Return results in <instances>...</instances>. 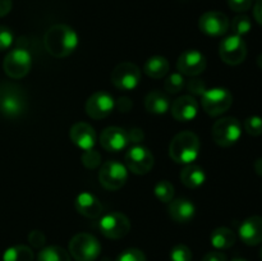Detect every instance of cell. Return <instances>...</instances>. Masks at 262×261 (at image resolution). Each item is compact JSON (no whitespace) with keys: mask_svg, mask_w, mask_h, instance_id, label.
<instances>
[{"mask_svg":"<svg viewBox=\"0 0 262 261\" xmlns=\"http://www.w3.org/2000/svg\"><path fill=\"white\" fill-rule=\"evenodd\" d=\"M78 35L67 25H54L43 36V45L46 51L54 58H67L78 46Z\"/></svg>","mask_w":262,"mask_h":261,"instance_id":"cell-1","label":"cell"},{"mask_svg":"<svg viewBox=\"0 0 262 261\" xmlns=\"http://www.w3.org/2000/svg\"><path fill=\"white\" fill-rule=\"evenodd\" d=\"M200 138L191 130H184L173 137L169 145V156L178 164H192L200 155Z\"/></svg>","mask_w":262,"mask_h":261,"instance_id":"cell-2","label":"cell"},{"mask_svg":"<svg viewBox=\"0 0 262 261\" xmlns=\"http://www.w3.org/2000/svg\"><path fill=\"white\" fill-rule=\"evenodd\" d=\"M27 109V95L22 87L3 82L0 83V114L5 118H19Z\"/></svg>","mask_w":262,"mask_h":261,"instance_id":"cell-3","label":"cell"},{"mask_svg":"<svg viewBox=\"0 0 262 261\" xmlns=\"http://www.w3.org/2000/svg\"><path fill=\"white\" fill-rule=\"evenodd\" d=\"M69 253L76 261H95L101 253V245L95 235L78 233L69 242Z\"/></svg>","mask_w":262,"mask_h":261,"instance_id":"cell-4","label":"cell"},{"mask_svg":"<svg viewBox=\"0 0 262 261\" xmlns=\"http://www.w3.org/2000/svg\"><path fill=\"white\" fill-rule=\"evenodd\" d=\"M211 136L217 146L230 147L235 145L242 136V124L234 117L222 118L212 125Z\"/></svg>","mask_w":262,"mask_h":261,"instance_id":"cell-5","label":"cell"},{"mask_svg":"<svg viewBox=\"0 0 262 261\" xmlns=\"http://www.w3.org/2000/svg\"><path fill=\"white\" fill-rule=\"evenodd\" d=\"M202 109L210 117H219L229 110L233 104V96L229 90L224 87H214L202 95Z\"/></svg>","mask_w":262,"mask_h":261,"instance_id":"cell-6","label":"cell"},{"mask_svg":"<svg viewBox=\"0 0 262 261\" xmlns=\"http://www.w3.org/2000/svg\"><path fill=\"white\" fill-rule=\"evenodd\" d=\"M32 66V56L25 48H15L5 55L3 68L5 74L13 79H20L27 76Z\"/></svg>","mask_w":262,"mask_h":261,"instance_id":"cell-7","label":"cell"},{"mask_svg":"<svg viewBox=\"0 0 262 261\" xmlns=\"http://www.w3.org/2000/svg\"><path fill=\"white\" fill-rule=\"evenodd\" d=\"M128 179V169L124 164L117 160L104 163L99 171V181L107 191H118L125 184Z\"/></svg>","mask_w":262,"mask_h":261,"instance_id":"cell-8","label":"cell"},{"mask_svg":"<svg viewBox=\"0 0 262 261\" xmlns=\"http://www.w3.org/2000/svg\"><path fill=\"white\" fill-rule=\"evenodd\" d=\"M99 229L109 240H122L129 233L130 222L123 212L113 211L100 217Z\"/></svg>","mask_w":262,"mask_h":261,"instance_id":"cell-9","label":"cell"},{"mask_svg":"<svg viewBox=\"0 0 262 261\" xmlns=\"http://www.w3.org/2000/svg\"><path fill=\"white\" fill-rule=\"evenodd\" d=\"M125 168L136 176H145L154 168L152 153L142 145H135L127 151L124 156Z\"/></svg>","mask_w":262,"mask_h":261,"instance_id":"cell-10","label":"cell"},{"mask_svg":"<svg viewBox=\"0 0 262 261\" xmlns=\"http://www.w3.org/2000/svg\"><path fill=\"white\" fill-rule=\"evenodd\" d=\"M112 83L122 91H133L141 82V69L130 61L120 63L110 74Z\"/></svg>","mask_w":262,"mask_h":261,"instance_id":"cell-11","label":"cell"},{"mask_svg":"<svg viewBox=\"0 0 262 261\" xmlns=\"http://www.w3.org/2000/svg\"><path fill=\"white\" fill-rule=\"evenodd\" d=\"M219 55L228 66H238L243 63L247 56V45L241 36L230 35L220 42Z\"/></svg>","mask_w":262,"mask_h":261,"instance_id":"cell-12","label":"cell"},{"mask_svg":"<svg viewBox=\"0 0 262 261\" xmlns=\"http://www.w3.org/2000/svg\"><path fill=\"white\" fill-rule=\"evenodd\" d=\"M115 109V100L109 92L106 91H97L92 94L87 99L84 110L86 114L92 119H104L109 117Z\"/></svg>","mask_w":262,"mask_h":261,"instance_id":"cell-13","label":"cell"},{"mask_svg":"<svg viewBox=\"0 0 262 261\" xmlns=\"http://www.w3.org/2000/svg\"><path fill=\"white\" fill-rule=\"evenodd\" d=\"M177 68L181 74L196 77L204 73V71L206 69V58L199 50L189 49V50L183 51L179 55L178 61H177Z\"/></svg>","mask_w":262,"mask_h":261,"instance_id":"cell-14","label":"cell"},{"mask_svg":"<svg viewBox=\"0 0 262 261\" xmlns=\"http://www.w3.org/2000/svg\"><path fill=\"white\" fill-rule=\"evenodd\" d=\"M199 28L205 35L219 37L229 30V19L222 12H206L200 17Z\"/></svg>","mask_w":262,"mask_h":261,"instance_id":"cell-15","label":"cell"},{"mask_svg":"<svg viewBox=\"0 0 262 261\" xmlns=\"http://www.w3.org/2000/svg\"><path fill=\"white\" fill-rule=\"evenodd\" d=\"M99 141L101 147L109 153H119L129 145L127 130L124 128L115 127V125L105 128L100 133Z\"/></svg>","mask_w":262,"mask_h":261,"instance_id":"cell-16","label":"cell"},{"mask_svg":"<svg viewBox=\"0 0 262 261\" xmlns=\"http://www.w3.org/2000/svg\"><path fill=\"white\" fill-rule=\"evenodd\" d=\"M171 117L178 122H191L197 117L199 102L191 95H183L174 100L170 104Z\"/></svg>","mask_w":262,"mask_h":261,"instance_id":"cell-17","label":"cell"},{"mask_svg":"<svg viewBox=\"0 0 262 261\" xmlns=\"http://www.w3.org/2000/svg\"><path fill=\"white\" fill-rule=\"evenodd\" d=\"M69 137L77 147L83 151L94 148L97 142L96 130L94 129L91 124L86 122L74 123L69 130Z\"/></svg>","mask_w":262,"mask_h":261,"instance_id":"cell-18","label":"cell"},{"mask_svg":"<svg viewBox=\"0 0 262 261\" xmlns=\"http://www.w3.org/2000/svg\"><path fill=\"white\" fill-rule=\"evenodd\" d=\"M74 207L78 214L84 217H89V219H97L101 216L102 211H104L101 201L90 192H81L76 197Z\"/></svg>","mask_w":262,"mask_h":261,"instance_id":"cell-19","label":"cell"},{"mask_svg":"<svg viewBox=\"0 0 262 261\" xmlns=\"http://www.w3.org/2000/svg\"><path fill=\"white\" fill-rule=\"evenodd\" d=\"M239 238L247 246H257L262 242V217L250 216L239 225Z\"/></svg>","mask_w":262,"mask_h":261,"instance_id":"cell-20","label":"cell"},{"mask_svg":"<svg viewBox=\"0 0 262 261\" xmlns=\"http://www.w3.org/2000/svg\"><path fill=\"white\" fill-rule=\"evenodd\" d=\"M168 211L174 222L179 224H187L193 220L196 215V206L193 202L187 199H176L170 201Z\"/></svg>","mask_w":262,"mask_h":261,"instance_id":"cell-21","label":"cell"},{"mask_svg":"<svg viewBox=\"0 0 262 261\" xmlns=\"http://www.w3.org/2000/svg\"><path fill=\"white\" fill-rule=\"evenodd\" d=\"M145 107L151 114L161 115L169 112V109H170V101H169V97L164 92L155 90V91H151L146 95Z\"/></svg>","mask_w":262,"mask_h":261,"instance_id":"cell-22","label":"cell"},{"mask_svg":"<svg viewBox=\"0 0 262 261\" xmlns=\"http://www.w3.org/2000/svg\"><path fill=\"white\" fill-rule=\"evenodd\" d=\"M179 179H181L182 184L186 186L187 188H197L205 183L206 176H205V170L201 166L194 165V164H187L182 169Z\"/></svg>","mask_w":262,"mask_h":261,"instance_id":"cell-23","label":"cell"},{"mask_svg":"<svg viewBox=\"0 0 262 261\" xmlns=\"http://www.w3.org/2000/svg\"><path fill=\"white\" fill-rule=\"evenodd\" d=\"M143 72L154 79L164 78L169 73V61L165 56L155 55L146 60Z\"/></svg>","mask_w":262,"mask_h":261,"instance_id":"cell-24","label":"cell"},{"mask_svg":"<svg viewBox=\"0 0 262 261\" xmlns=\"http://www.w3.org/2000/svg\"><path fill=\"white\" fill-rule=\"evenodd\" d=\"M210 241H211V245L216 250H228V248L234 246L235 241H237V235L229 228L219 227L211 233Z\"/></svg>","mask_w":262,"mask_h":261,"instance_id":"cell-25","label":"cell"},{"mask_svg":"<svg viewBox=\"0 0 262 261\" xmlns=\"http://www.w3.org/2000/svg\"><path fill=\"white\" fill-rule=\"evenodd\" d=\"M35 253L32 248L25 245L12 246L3 253V261H33Z\"/></svg>","mask_w":262,"mask_h":261,"instance_id":"cell-26","label":"cell"},{"mask_svg":"<svg viewBox=\"0 0 262 261\" xmlns=\"http://www.w3.org/2000/svg\"><path fill=\"white\" fill-rule=\"evenodd\" d=\"M37 261H71V256L60 246H46L38 252Z\"/></svg>","mask_w":262,"mask_h":261,"instance_id":"cell-27","label":"cell"},{"mask_svg":"<svg viewBox=\"0 0 262 261\" xmlns=\"http://www.w3.org/2000/svg\"><path fill=\"white\" fill-rule=\"evenodd\" d=\"M154 193H155L156 199L161 202H170L174 197V186L166 179L159 181L156 183L155 188H154Z\"/></svg>","mask_w":262,"mask_h":261,"instance_id":"cell-28","label":"cell"},{"mask_svg":"<svg viewBox=\"0 0 262 261\" xmlns=\"http://www.w3.org/2000/svg\"><path fill=\"white\" fill-rule=\"evenodd\" d=\"M184 86H186V81H184L183 74L181 73L169 74L168 78L164 82V89L169 94H178L183 90Z\"/></svg>","mask_w":262,"mask_h":261,"instance_id":"cell-29","label":"cell"},{"mask_svg":"<svg viewBox=\"0 0 262 261\" xmlns=\"http://www.w3.org/2000/svg\"><path fill=\"white\" fill-rule=\"evenodd\" d=\"M251 28H252V23H251V19L247 15L241 14L234 17V19H233L232 30L233 32H234V35L242 37V36L247 35V33L250 32Z\"/></svg>","mask_w":262,"mask_h":261,"instance_id":"cell-30","label":"cell"},{"mask_svg":"<svg viewBox=\"0 0 262 261\" xmlns=\"http://www.w3.org/2000/svg\"><path fill=\"white\" fill-rule=\"evenodd\" d=\"M81 159L82 164H83L84 168L87 169H96L97 166L101 164V155H100V153H97L96 150H94V148L83 151Z\"/></svg>","mask_w":262,"mask_h":261,"instance_id":"cell-31","label":"cell"},{"mask_svg":"<svg viewBox=\"0 0 262 261\" xmlns=\"http://www.w3.org/2000/svg\"><path fill=\"white\" fill-rule=\"evenodd\" d=\"M245 130L250 136L257 137V136L262 135V118L257 117V115H252V117L247 118L245 120Z\"/></svg>","mask_w":262,"mask_h":261,"instance_id":"cell-32","label":"cell"},{"mask_svg":"<svg viewBox=\"0 0 262 261\" xmlns=\"http://www.w3.org/2000/svg\"><path fill=\"white\" fill-rule=\"evenodd\" d=\"M170 261H192V252L186 245H176L170 251Z\"/></svg>","mask_w":262,"mask_h":261,"instance_id":"cell-33","label":"cell"},{"mask_svg":"<svg viewBox=\"0 0 262 261\" xmlns=\"http://www.w3.org/2000/svg\"><path fill=\"white\" fill-rule=\"evenodd\" d=\"M115 261H146L145 253L138 248H128V250L123 251Z\"/></svg>","mask_w":262,"mask_h":261,"instance_id":"cell-34","label":"cell"},{"mask_svg":"<svg viewBox=\"0 0 262 261\" xmlns=\"http://www.w3.org/2000/svg\"><path fill=\"white\" fill-rule=\"evenodd\" d=\"M187 91L191 94V96H202L206 91V84L200 78H191L186 83Z\"/></svg>","mask_w":262,"mask_h":261,"instance_id":"cell-35","label":"cell"},{"mask_svg":"<svg viewBox=\"0 0 262 261\" xmlns=\"http://www.w3.org/2000/svg\"><path fill=\"white\" fill-rule=\"evenodd\" d=\"M14 41L13 32L5 26H0V51H4L12 46Z\"/></svg>","mask_w":262,"mask_h":261,"instance_id":"cell-36","label":"cell"},{"mask_svg":"<svg viewBox=\"0 0 262 261\" xmlns=\"http://www.w3.org/2000/svg\"><path fill=\"white\" fill-rule=\"evenodd\" d=\"M28 243L32 246L33 248H43L45 247V243H46V237L41 230H32V232L28 234Z\"/></svg>","mask_w":262,"mask_h":261,"instance_id":"cell-37","label":"cell"},{"mask_svg":"<svg viewBox=\"0 0 262 261\" xmlns=\"http://www.w3.org/2000/svg\"><path fill=\"white\" fill-rule=\"evenodd\" d=\"M252 4V0H228V5L232 10L237 13H243L248 10Z\"/></svg>","mask_w":262,"mask_h":261,"instance_id":"cell-38","label":"cell"},{"mask_svg":"<svg viewBox=\"0 0 262 261\" xmlns=\"http://www.w3.org/2000/svg\"><path fill=\"white\" fill-rule=\"evenodd\" d=\"M128 140H129V143H133V145H140L143 140H145V133H143L142 129L140 128H133L128 132Z\"/></svg>","mask_w":262,"mask_h":261,"instance_id":"cell-39","label":"cell"},{"mask_svg":"<svg viewBox=\"0 0 262 261\" xmlns=\"http://www.w3.org/2000/svg\"><path fill=\"white\" fill-rule=\"evenodd\" d=\"M132 101H130V99H128V97H120V99H118L117 101H115V107H117L120 113H128L132 109Z\"/></svg>","mask_w":262,"mask_h":261,"instance_id":"cell-40","label":"cell"},{"mask_svg":"<svg viewBox=\"0 0 262 261\" xmlns=\"http://www.w3.org/2000/svg\"><path fill=\"white\" fill-rule=\"evenodd\" d=\"M202 261H227V256L219 251H212V252L206 253Z\"/></svg>","mask_w":262,"mask_h":261,"instance_id":"cell-41","label":"cell"},{"mask_svg":"<svg viewBox=\"0 0 262 261\" xmlns=\"http://www.w3.org/2000/svg\"><path fill=\"white\" fill-rule=\"evenodd\" d=\"M12 0H0V18L5 17L12 10Z\"/></svg>","mask_w":262,"mask_h":261,"instance_id":"cell-42","label":"cell"},{"mask_svg":"<svg viewBox=\"0 0 262 261\" xmlns=\"http://www.w3.org/2000/svg\"><path fill=\"white\" fill-rule=\"evenodd\" d=\"M253 15H255V19L257 20V23H260L262 26V0H257L253 8Z\"/></svg>","mask_w":262,"mask_h":261,"instance_id":"cell-43","label":"cell"},{"mask_svg":"<svg viewBox=\"0 0 262 261\" xmlns=\"http://www.w3.org/2000/svg\"><path fill=\"white\" fill-rule=\"evenodd\" d=\"M255 171L258 176L262 177V158L257 159V160L255 161Z\"/></svg>","mask_w":262,"mask_h":261,"instance_id":"cell-44","label":"cell"},{"mask_svg":"<svg viewBox=\"0 0 262 261\" xmlns=\"http://www.w3.org/2000/svg\"><path fill=\"white\" fill-rule=\"evenodd\" d=\"M257 66L260 67V68L262 69V53L260 54V55L257 56Z\"/></svg>","mask_w":262,"mask_h":261,"instance_id":"cell-45","label":"cell"},{"mask_svg":"<svg viewBox=\"0 0 262 261\" xmlns=\"http://www.w3.org/2000/svg\"><path fill=\"white\" fill-rule=\"evenodd\" d=\"M233 261H247V260H245V258H234Z\"/></svg>","mask_w":262,"mask_h":261,"instance_id":"cell-46","label":"cell"},{"mask_svg":"<svg viewBox=\"0 0 262 261\" xmlns=\"http://www.w3.org/2000/svg\"><path fill=\"white\" fill-rule=\"evenodd\" d=\"M261 260H262V248H261Z\"/></svg>","mask_w":262,"mask_h":261,"instance_id":"cell-47","label":"cell"}]
</instances>
